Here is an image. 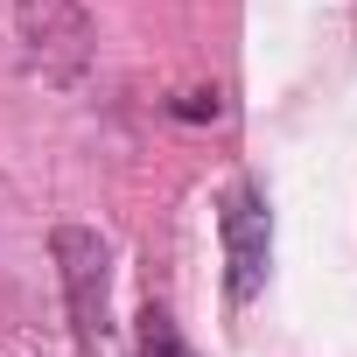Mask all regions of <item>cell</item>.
<instances>
[{"label": "cell", "instance_id": "1", "mask_svg": "<svg viewBox=\"0 0 357 357\" xmlns=\"http://www.w3.org/2000/svg\"><path fill=\"white\" fill-rule=\"evenodd\" d=\"M50 252H56V280H63V308H70L77 357H98L105 336H112V252L84 225H56Z\"/></svg>", "mask_w": 357, "mask_h": 357}, {"label": "cell", "instance_id": "2", "mask_svg": "<svg viewBox=\"0 0 357 357\" xmlns=\"http://www.w3.org/2000/svg\"><path fill=\"white\" fill-rule=\"evenodd\" d=\"M15 29H22V56L36 77L50 84H77L91 63V15L77 0H15Z\"/></svg>", "mask_w": 357, "mask_h": 357}, {"label": "cell", "instance_id": "3", "mask_svg": "<svg viewBox=\"0 0 357 357\" xmlns=\"http://www.w3.org/2000/svg\"><path fill=\"white\" fill-rule=\"evenodd\" d=\"M218 231H225V294H231V308H245V301L266 287V266H273V218H266V197H259L252 183H238V190L225 197Z\"/></svg>", "mask_w": 357, "mask_h": 357}, {"label": "cell", "instance_id": "4", "mask_svg": "<svg viewBox=\"0 0 357 357\" xmlns=\"http://www.w3.org/2000/svg\"><path fill=\"white\" fill-rule=\"evenodd\" d=\"M140 357H197V350L183 343V329H175V315L154 308V301H147V315H140Z\"/></svg>", "mask_w": 357, "mask_h": 357}]
</instances>
